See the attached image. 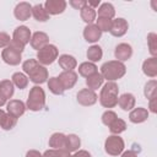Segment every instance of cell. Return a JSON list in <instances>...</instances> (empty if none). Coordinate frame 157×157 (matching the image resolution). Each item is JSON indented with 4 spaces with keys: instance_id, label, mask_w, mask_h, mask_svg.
<instances>
[{
    "instance_id": "6da1fadb",
    "label": "cell",
    "mask_w": 157,
    "mask_h": 157,
    "mask_svg": "<svg viewBox=\"0 0 157 157\" xmlns=\"http://www.w3.org/2000/svg\"><path fill=\"white\" fill-rule=\"evenodd\" d=\"M22 69H23V72L27 74L28 78L36 85H42L47 82L49 78L47 67L40 65L37 61V59H27L26 61H23Z\"/></svg>"
},
{
    "instance_id": "7a4b0ae2",
    "label": "cell",
    "mask_w": 157,
    "mask_h": 157,
    "mask_svg": "<svg viewBox=\"0 0 157 157\" xmlns=\"http://www.w3.org/2000/svg\"><path fill=\"white\" fill-rule=\"evenodd\" d=\"M126 74V66L124 63L118 61V60H109L104 63L101 66V75L103 76L104 80L114 82L115 80L121 78Z\"/></svg>"
},
{
    "instance_id": "3957f363",
    "label": "cell",
    "mask_w": 157,
    "mask_h": 157,
    "mask_svg": "<svg viewBox=\"0 0 157 157\" xmlns=\"http://www.w3.org/2000/svg\"><path fill=\"white\" fill-rule=\"evenodd\" d=\"M118 93H119V87L115 82L108 81L107 83H104L98 97L101 105L108 109L115 107L118 104Z\"/></svg>"
},
{
    "instance_id": "277c9868",
    "label": "cell",
    "mask_w": 157,
    "mask_h": 157,
    "mask_svg": "<svg viewBox=\"0 0 157 157\" xmlns=\"http://www.w3.org/2000/svg\"><path fill=\"white\" fill-rule=\"evenodd\" d=\"M45 105V92L40 86H33L29 90L26 108L32 112H39Z\"/></svg>"
},
{
    "instance_id": "5b68a950",
    "label": "cell",
    "mask_w": 157,
    "mask_h": 157,
    "mask_svg": "<svg viewBox=\"0 0 157 157\" xmlns=\"http://www.w3.org/2000/svg\"><path fill=\"white\" fill-rule=\"evenodd\" d=\"M59 56V50L54 44H47L42 49L37 52V61L40 65H50L53 64Z\"/></svg>"
},
{
    "instance_id": "8992f818",
    "label": "cell",
    "mask_w": 157,
    "mask_h": 157,
    "mask_svg": "<svg viewBox=\"0 0 157 157\" xmlns=\"http://www.w3.org/2000/svg\"><path fill=\"white\" fill-rule=\"evenodd\" d=\"M125 144L119 135H110L104 141V150L110 156H120L124 151Z\"/></svg>"
},
{
    "instance_id": "52a82bcc",
    "label": "cell",
    "mask_w": 157,
    "mask_h": 157,
    "mask_svg": "<svg viewBox=\"0 0 157 157\" xmlns=\"http://www.w3.org/2000/svg\"><path fill=\"white\" fill-rule=\"evenodd\" d=\"M1 59L4 60V63H6L7 65L11 66H16L21 63L22 60V53L15 48H12L11 45H7L6 48L2 49L1 52Z\"/></svg>"
},
{
    "instance_id": "ba28073f",
    "label": "cell",
    "mask_w": 157,
    "mask_h": 157,
    "mask_svg": "<svg viewBox=\"0 0 157 157\" xmlns=\"http://www.w3.org/2000/svg\"><path fill=\"white\" fill-rule=\"evenodd\" d=\"M76 99L78 102V104L83 105V107H90L97 103L98 101V96L94 91L90 90V88H82L77 92Z\"/></svg>"
},
{
    "instance_id": "9c48e42d",
    "label": "cell",
    "mask_w": 157,
    "mask_h": 157,
    "mask_svg": "<svg viewBox=\"0 0 157 157\" xmlns=\"http://www.w3.org/2000/svg\"><path fill=\"white\" fill-rule=\"evenodd\" d=\"M128 28H129L128 21L123 17H118L115 20H112V27L109 33L113 37H123L128 32Z\"/></svg>"
},
{
    "instance_id": "30bf717a",
    "label": "cell",
    "mask_w": 157,
    "mask_h": 157,
    "mask_svg": "<svg viewBox=\"0 0 157 157\" xmlns=\"http://www.w3.org/2000/svg\"><path fill=\"white\" fill-rule=\"evenodd\" d=\"M66 1L65 0H47L44 2V9L48 12V15H59L63 13L66 9Z\"/></svg>"
},
{
    "instance_id": "8fae6325",
    "label": "cell",
    "mask_w": 157,
    "mask_h": 157,
    "mask_svg": "<svg viewBox=\"0 0 157 157\" xmlns=\"http://www.w3.org/2000/svg\"><path fill=\"white\" fill-rule=\"evenodd\" d=\"M31 37H32V33H31V29L27 26L16 27L15 31H13V34H12V39L21 43L25 47H26V44H28L31 42Z\"/></svg>"
},
{
    "instance_id": "7c38bea8",
    "label": "cell",
    "mask_w": 157,
    "mask_h": 157,
    "mask_svg": "<svg viewBox=\"0 0 157 157\" xmlns=\"http://www.w3.org/2000/svg\"><path fill=\"white\" fill-rule=\"evenodd\" d=\"M6 110L10 115L18 119L21 115H23L26 110V104L20 99H10L6 103Z\"/></svg>"
},
{
    "instance_id": "4fadbf2b",
    "label": "cell",
    "mask_w": 157,
    "mask_h": 157,
    "mask_svg": "<svg viewBox=\"0 0 157 157\" xmlns=\"http://www.w3.org/2000/svg\"><path fill=\"white\" fill-rule=\"evenodd\" d=\"M13 15L20 21H27L32 15V5L29 2H18L13 10Z\"/></svg>"
},
{
    "instance_id": "5bb4252c",
    "label": "cell",
    "mask_w": 157,
    "mask_h": 157,
    "mask_svg": "<svg viewBox=\"0 0 157 157\" xmlns=\"http://www.w3.org/2000/svg\"><path fill=\"white\" fill-rule=\"evenodd\" d=\"M132 55V48L128 43H119L114 49V56L118 61H126Z\"/></svg>"
},
{
    "instance_id": "9a60e30c",
    "label": "cell",
    "mask_w": 157,
    "mask_h": 157,
    "mask_svg": "<svg viewBox=\"0 0 157 157\" xmlns=\"http://www.w3.org/2000/svg\"><path fill=\"white\" fill-rule=\"evenodd\" d=\"M101 37H102V32H101V29L96 25L91 23V25H87L85 27V29H83V38H85L86 42L96 43V42H98L101 39Z\"/></svg>"
},
{
    "instance_id": "2e32d148",
    "label": "cell",
    "mask_w": 157,
    "mask_h": 157,
    "mask_svg": "<svg viewBox=\"0 0 157 157\" xmlns=\"http://www.w3.org/2000/svg\"><path fill=\"white\" fill-rule=\"evenodd\" d=\"M77 77L78 76H77V74L75 71H63L58 76L59 81L61 82V85L64 87V90L72 88L76 85V82H77Z\"/></svg>"
},
{
    "instance_id": "e0dca14e",
    "label": "cell",
    "mask_w": 157,
    "mask_h": 157,
    "mask_svg": "<svg viewBox=\"0 0 157 157\" xmlns=\"http://www.w3.org/2000/svg\"><path fill=\"white\" fill-rule=\"evenodd\" d=\"M29 43H31V47L38 52L39 49H42L43 47H45L47 44H49V37H48L47 33L38 31V32H34L32 34Z\"/></svg>"
},
{
    "instance_id": "ac0fdd59",
    "label": "cell",
    "mask_w": 157,
    "mask_h": 157,
    "mask_svg": "<svg viewBox=\"0 0 157 157\" xmlns=\"http://www.w3.org/2000/svg\"><path fill=\"white\" fill-rule=\"evenodd\" d=\"M147 118H148V110L146 108H142V107H137V108L131 109L130 114H129V120L134 124L144 123L147 120Z\"/></svg>"
},
{
    "instance_id": "d6986e66",
    "label": "cell",
    "mask_w": 157,
    "mask_h": 157,
    "mask_svg": "<svg viewBox=\"0 0 157 157\" xmlns=\"http://www.w3.org/2000/svg\"><path fill=\"white\" fill-rule=\"evenodd\" d=\"M142 72L147 77H151V78L157 76V58L156 56H151L142 63Z\"/></svg>"
},
{
    "instance_id": "ffe728a7",
    "label": "cell",
    "mask_w": 157,
    "mask_h": 157,
    "mask_svg": "<svg viewBox=\"0 0 157 157\" xmlns=\"http://www.w3.org/2000/svg\"><path fill=\"white\" fill-rule=\"evenodd\" d=\"M135 103H136V99L132 93H123L120 97H118V105L125 112L134 109Z\"/></svg>"
},
{
    "instance_id": "44dd1931",
    "label": "cell",
    "mask_w": 157,
    "mask_h": 157,
    "mask_svg": "<svg viewBox=\"0 0 157 157\" xmlns=\"http://www.w3.org/2000/svg\"><path fill=\"white\" fill-rule=\"evenodd\" d=\"M58 61H59V66L64 71H74V69H76L77 66V60L75 59V56L69 55V54L60 55Z\"/></svg>"
},
{
    "instance_id": "7402d4cb",
    "label": "cell",
    "mask_w": 157,
    "mask_h": 157,
    "mask_svg": "<svg viewBox=\"0 0 157 157\" xmlns=\"http://www.w3.org/2000/svg\"><path fill=\"white\" fill-rule=\"evenodd\" d=\"M65 140L66 135L63 132H54L49 137V147L55 150H65Z\"/></svg>"
},
{
    "instance_id": "603a6c76",
    "label": "cell",
    "mask_w": 157,
    "mask_h": 157,
    "mask_svg": "<svg viewBox=\"0 0 157 157\" xmlns=\"http://www.w3.org/2000/svg\"><path fill=\"white\" fill-rule=\"evenodd\" d=\"M81 146V140L77 135L75 134H69L66 135V140H65V151H67L69 153L71 152H76L78 151Z\"/></svg>"
},
{
    "instance_id": "cb8c5ba5",
    "label": "cell",
    "mask_w": 157,
    "mask_h": 157,
    "mask_svg": "<svg viewBox=\"0 0 157 157\" xmlns=\"http://www.w3.org/2000/svg\"><path fill=\"white\" fill-rule=\"evenodd\" d=\"M98 72V67L94 63H91V61H85V63H81L78 65V74L82 76V77H90L91 75Z\"/></svg>"
},
{
    "instance_id": "d4e9b609",
    "label": "cell",
    "mask_w": 157,
    "mask_h": 157,
    "mask_svg": "<svg viewBox=\"0 0 157 157\" xmlns=\"http://www.w3.org/2000/svg\"><path fill=\"white\" fill-rule=\"evenodd\" d=\"M80 16H81V18H82L83 22H86L87 25H91V23L96 20L97 11L86 4V5L80 10Z\"/></svg>"
},
{
    "instance_id": "484cf974",
    "label": "cell",
    "mask_w": 157,
    "mask_h": 157,
    "mask_svg": "<svg viewBox=\"0 0 157 157\" xmlns=\"http://www.w3.org/2000/svg\"><path fill=\"white\" fill-rule=\"evenodd\" d=\"M104 82V78L103 76L101 75V72H96L93 75H91L90 77L86 78V85H87V88L92 90V91H96L98 90Z\"/></svg>"
},
{
    "instance_id": "4316f807",
    "label": "cell",
    "mask_w": 157,
    "mask_h": 157,
    "mask_svg": "<svg viewBox=\"0 0 157 157\" xmlns=\"http://www.w3.org/2000/svg\"><path fill=\"white\" fill-rule=\"evenodd\" d=\"M32 16L38 21V22H45L49 20V15L45 11L44 6L42 4H37L32 6Z\"/></svg>"
},
{
    "instance_id": "83f0119b",
    "label": "cell",
    "mask_w": 157,
    "mask_h": 157,
    "mask_svg": "<svg viewBox=\"0 0 157 157\" xmlns=\"http://www.w3.org/2000/svg\"><path fill=\"white\" fill-rule=\"evenodd\" d=\"M115 16V9L110 2H103L98 7V17H105V18H113Z\"/></svg>"
},
{
    "instance_id": "f1b7e54d",
    "label": "cell",
    "mask_w": 157,
    "mask_h": 157,
    "mask_svg": "<svg viewBox=\"0 0 157 157\" xmlns=\"http://www.w3.org/2000/svg\"><path fill=\"white\" fill-rule=\"evenodd\" d=\"M86 55H87L88 61L96 63V61H99V60L102 59V56H103V50H102V48H101L99 45H96V44H94V45H91V47L87 49Z\"/></svg>"
},
{
    "instance_id": "f546056e",
    "label": "cell",
    "mask_w": 157,
    "mask_h": 157,
    "mask_svg": "<svg viewBox=\"0 0 157 157\" xmlns=\"http://www.w3.org/2000/svg\"><path fill=\"white\" fill-rule=\"evenodd\" d=\"M13 92H15V86H13L12 81H10V80L0 81V93L6 99H10L13 96Z\"/></svg>"
},
{
    "instance_id": "4dcf8cb0",
    "label": "cell",
    "mask_w": 157,
    "mask_h": 157,
    "mask_svg": "<svg viewBox=\"0 0 157 157\" xmlns=\"http://www.w3.org/2000/svg\"><path fill=\"white\" fill-rule=\"evenodd\" d=\"M47 83H48V88H49V91H50L53 94L60 96V94H63L64 91H65L64 87H63V85H61V82L59 81L58 77H50V78H48Z\"/></svg>"
},
{
    "instance_id": "1f68e13d",
    "label": "cell",
    "mask_w": 157,
    "mask_h": 157,
    "mask_svg": "<svg viewBox=\"0 0 157 157\" xmlns=\"http://www.w3.org/2000/svg\"><path fill=\"white\" fill-rule=\"evenodd\" d=\"M11 81H12L13 86H16L20 90L26 88L27 85H28V77L23 72H15L11 77Z\"/></svg>"
},
{
    "instance_id": "d6a6232c",
    "label": "cell",
    "mask_w": 157,
    "mask_h": 157,
    "mask_svg": "<svg viewBox=\"0 0 157 157\" xmlns=\"http://www.w3.org/2000/svg\"><path fill=\"white\" fill-rule=\"evenodd\" d=\"M17 124V118L10 115L9 113H5L4 117L1 118V121H0V128L4 129V130H11L16 126Z\"/></svg>"
},
{
    "instance_id": "836d02e7",
    "label": "cell",
    "mask_w": 157,
    "mask_h": 157,
    "mask_svg": "<svg viewBox=\"0 0 157 157\" xmlns=\"http://www.w3.org/2000/svg\"><path fill=\"white\" fill-rule=\"evenodd\" d=\"M108 128H109V131L112 132V135H119V134H121L123 131L126 130V123L123 119L117 118Z\"/></svg>"
},
{
    "instance_id": "e575fe53",
    "label": "cell",
    "mask_w": 157,
    "mask_h": 157,
    "mask_svg": "<svg viewBox=\"0 0 157 157\" xmlns=\"http://www.w3.org/2000/svg\"><path fill=\"white\" fill-rule=\"evenodd\" d=\"M156 88H157V81L155 78H152V80H150V81L146 82L145 88H144V94H145V97L148 101L151 98L156 97Z\"/></svg>"
},
{
    "instance_id": "d590c367",
    "label": "cell",
    "mask_w": 157,
    "mask_h": 157,
    "mask_svg": "<svg viewBox=\"0 0 157 157\" xmlns=\"http://www.w3.org/2000/svg\"><path fill=\"white\" fill-rule=\"evenodd\" d=\"M147 45H148V52L152 56L157 55V34L151 32L147 34Z\"/></svg>"
},
{
    "instance_id": "8d00e7d4",
    "label": "cell",
    "mask_w": 157,
    "mask_h": 157,
    "mask_svg": "<svg viewBox=\"0 0 157 157\" xmlns=\"http://www.w3.org/2000/svg\"><path fill=\"white\" fill-rule=\"evenodd\" d=\"M96 26L101 29V32H109L110 27H112V20L110 18H105V17H98L96 20Z\"/></svg>"
},
{
    "instance_id": "74e56055",
    "label": "cell",
    "mask_w": 157,
    "mask_h": 157,
    "mask_svg": "<svg viewBox=\"0 0 157 157\" xmlns=\"http://www.w3.org/2000/svg\"><path fill=\"white\" fill-rule=\"evenodd\" d=\"M118 118V115H117V113L115 112H113V110H105L103 114H102V123L105 125V126H109L115 119Z\"/></svg>"
},
{
    "instance_id": "f35d334b",
    "label": "cell",
    "mask_w": 157,
    "mask_h": 157,
    "mask_svg": "<svg viewBox=\"0 0 157 157\" xmlns=\"http://www.w3.org/2000/svg\"><path fill=\"white\" fill-rule=\"evenodd\" d=\"M69 155L67 151L65 150H55V148H50V150H47L42 157H66Z\"/></svg>"
},
{
    "instance_id": "ab89813d",
    "label": "cell",
    "mask_w": 157,
    "mask_h": 157,
    "mask_svg": "<svg viewBox=\"0 0 157 157\" xmlns=\"http://www.w3.org/2000/svg\"><path fill=\"white\" fill-rule=\"evenodd\" d=\"M11 42V38L7 33L0 32V48H6Z\"/></svg>"
},
{
    "instance_id": "60d3db41",
    "label": "cell",
    "mask_w": 157,
    "mask_h": 157,
    "mask_svg": "<svg viewBox=\"0 0 157 157\" xmlns=\"http://www.w3.org/2000/svg\"><path fill=\"white\" fill-rule=\"evenodd\" d=\"M69 4H70L74 9H76V10H81V9L87 4V1H85V0H70Z\"/></svg>"
},
{
    "instance_id": "b9f144b4",
    "label": "cell",
    "mask_w": 157,
    "mask_h": 157,
    "mask_svg": "<svg viewBox=\"0 0 157 157\" xmlns=\"http://www.w3.org/2000/svg\"><path fill=\"white\" fill-rule=\"evenodd\" d=\"M74 157H92V156H91V153H90L88 151H86V150H78V151L75 152Z\"/></svg>"
},
{
    "instance_id": "7bdbcfd3",
    "label": "cell",
    "mask_w": 157,
    "mask_h": 157,
    "mask_svg": "<svg viewBox=\"0 0 157 157\" xmlns=\"http://www.w3.org/2000/svg\"><path fill=\"white\" fill-rule=\"evenodd\" d=\"M148 108H150V112L157 113V109H156V97H153V98L150 99V102H148Z\"/></svg>"
},
{
    "instance_id": "ee69618b",
    "label": "cell",
    "mask_w": 157,
    "mask_h": 157,
    "mask_svg": "<svg viewBox=\"0 0 157 157\" xmlns=\"http://www.w3.org/2000/svg\"><path fill=\"white\" fill-rule=\"evenodd\" d=\"M26 157H42V153L37 150H29L26 153Z\"/></svg>"
},
{
    "instance_id": "f6af8a7d",
    "label": "cell",
    "mask_w": 157,
    "mask_h": 157,
    "mask_svg": "<svg viewBox=\"0 0 157 157\" xmlns=\"http://www.w3.org/2000/svg\"><path fill=\"white\" fill-rule=\"evenodd\" d=\"M120 157H137V155L132 150H128V151H123Z\"/></svg>"
},
{
    "instance_id": "bcb514c9",
    "label": "cell",
    "mask_w": 157,
    "mask_h": 157,
    "mask_svg": "<svg viewBox=\"0 0 157 157\" xmlns=\"http://www.w3.org/2000/svg\"><path fill=\"white\" fill-rule=\"evenodd\" d=\"M99 4H101V1H99V0H98V1H87V5H88V6H91V7H92V9H94V10H96V7H97V6H99Z\"/></svg>"
},
{
    "instance_id": "7dc6e473",
    "label": "cell",
    "mask_w": 157,
    "mask_h": 157,
    "mask_svg": "<svg viewBox=\"0 0 157 157\" xmlns=\"http://www.w3.org/2000/svg\"><path fill=\"white\" fill-rule=\"evenodd\" d=\"M6 101H7V99H6V98H5V97H4V96L0 93V107L5 105V104H6Z\"/></svg>"
},
{
    "instance_id": "c3c4849f",
    "label": "cell",
    "mask_w": 157,
    "mask_h": 157,
    "mask_svg": "<svg viewBox=\"0 0 157 157\" xmlns=\"http://www.w3.org/2000/svg\"><path fill=\"white\" fill-rule=\"evenodd\" d=\"M4 114H5V112H4V110L0 108V121H1V118L4 117Z\"/></svg>"
},
{
    "instance_id": "681fc988",
    "label": "cell",
    "mask_w": 157,
    "mask_h": 157,
    "mask_svg": "<svg viewBox=\"0 0 157 157\" xmlns=\"http://www.w3.org/2000/svg\"><path fill=\"white\" fill-rule=\"evenodd\" d=\"M66 157H74V155H71V153H69V155H67Z\"/></svg>"
}]
</instances>
